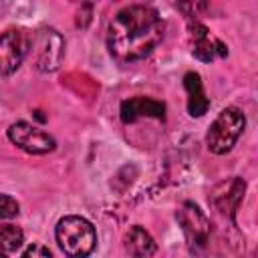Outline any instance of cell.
<instances>
[{"instance_id": "1", "label": "cell", "mask_w": 258, "mask_h": 258, "mask_svg": "<svg viewBox=\"0 0 258 258\" xmlns=\"http://www.w3.org/2000/svg\"><path fill=\"white\" fill-rule=\"evenodd\" d=\"M165 20L153 6L131 4L121 8L107 26V48L119 64L147 58L163 40Z\"/></svg>"}, {"instance_id": "2", "label": "cell", "mask_w": 258, "mask_h": 258, "mask_svg": "<svg viewBox=\"0 0 258 258\" xmlns=\"http://www.w3.org/2000/svg\"><path fill=\"white\" fill-rule=\"evenodd\" d=\"M60 250L69 258H87L97 246V232L93 224L81 216H64L54 230Z\"/></svg>"}, {"instance_id": "3", "label": "cell", "mask_w": 258, "mask_h": 258, "mask_svg": "<svg viewBox=\"0 0 258 258\" xmlns=\"http://www.w3.org/2000/svg\"><path fill=\"white\" fill-rule=\"evenodd\" d=\"M246 127V117L242 113V109L238 107H226L218 113V117L212 121L208 133H206V145L212 153L216 155H224L228 153L238 137L242 135Z\"/></svg>"}, {"instance_id": "4", "label": "cell", "mask_w": 258, "mask_h": 258, "mask_svg": "<svg viewBox=\"0 0 258 258\" xmlns=\"http://www.w3.org/2000/svg\"><path fill=\"white\" fill-rule=\"evenodd\" d=\"M175 220L185 236L187 248L194 254H202L210 244V220L194 202H183L177 212Z\"/></svg>"}, {"instance_id": "5", "label": "cell", "mask_w": 258, "mask_h": 258, "mask_svg": "<svg viewBox=\"0 0 258 258\" xmlns=\"http://www.w3.org/2000/svg\"><path fill=\"white\" fill-rule=\"evenodd\" d=\"M32 52L34 64L42 73H52L60 67L64 58V38L58 30L50 26H42L32 36Z\"/></svg>"}, {"instance_id": "6", "label": "cell", "mask_w": 258, "mask_h": 258, "mask_svg": "<svg viewBox=\"0 0 258 258\" xmlns=\"http://www.w3.org/2000/svg\"><path fill=\"white\" fill-rule=\"evenodd\" d=\"M8 139L20 147L26 153L32 155H44L50 153L56 147V141L52 135H48L46 131L38 129L36 125L28 123V121H16L8 127Z\"/></svg>"}, {"instance_id": "7", "label": "cell", "mask_w": 258, "mask_h": 258, "mask_svg": "<svg viewBox=\"0 0 258 258\" xmlns=\"http://www.w3.org/2000/svg\"><path fill=\"white\" fill-rule=\"evenodd\" d=\"M30 40L22 30L10 28L0 34V77L12 75L24 60Z\"/></svg>"}, {"instance_id": "8", "label": "cell", "mask_w": 258, "mask_h": 258, "mask_svg": "<svg viewBox=\"0 0 258 258\" xmlns=\"http://www.w3.org/2000/svg\"><path fill=\"white\" fill-rule=\"evenodd\" d=\"M244 191H246V181L242 177H232V179L222 181L220 185H216L212 189L210 202L220 214H224L232 222H236V214H238V208L242 204Z\"/></svg>"}, {"instance_id": "9", "label": "cell", "mask_w": 258, "mask_h": 258, "mask_svg": "<svg viewBox=\"0 0 258 258\" xmlns=\"http://www.w3.org/2000/svg\"><path fill=\"white\" fill-rule=\"evenodd\" d=\"M191 36V54L204 62H212L218 56H228V46L210 34V30L200 22H189Z\"/></svg>"}, {"instance_id": "10", "label": "cell", "mask_w": 258, "mask_h": 258, "mask_svg": "<svg viewBox=\"0 0 258 258\" xmlns=\"http://www.w3.org/2000/svg\"><path fill=\"white\" fill-rule=\"evenodd\" d=\"M121 121L133 123L143 117L151 119H165V103L151 99V97H131L121 103Z\"/></svg>"}, {"instance_id": "11", "label": "cell", "mask_w": 258, "mask_h": 258, "mask_svg": "<svg viewBox=\"0 0 258 258\" xmlns=\"http://www.w3.org/2000/svg\"><path fill=\"white\" fill-rule=\"evenodd\" d=\"M123 246L131 258H151L157 252V244L153 236L141 226H131L125 232Z\"/></svg>"}, {"instance_id": "12", "label": "cell", "mask_w": 258, "mask_h": 258, "mask_svg": "<svg viewBox=\"0 0 258 258\" xmlns=\"http://www.w3.org/2000/svg\"><path fill=\"white\" fill-rule=\"evenodd\" d=\"M183 87L187 91V113L191 117H202L210 109V99L206 97V91H204V85H202V77L198 73H194V71L185 73Z\"/></svg>"}, {"instance_id": "13", "label": "cell", "mask_w": 258, "mask_h": 258, "mask_svg": "<svg viewBox=\"0 0 258 258\" xmlns=\"http://www.w3.org/2000/svg\"><path fill=\"white\" fill-rule=\"evenodd\" d=\"M24 242V232L14 224H0V250L16 252Z\"/></svg>"}, {"instance_id": "14", "label": "cell", "mask_w": 258, "mask_h": 258, "mask_svg": "<svg viewBox=\"0 0 258 258\" xmlns=\"http://www.w3.org/2000/svg\"><path fill=\"white\" fill-rule=\"evenodd\" d=\"M20 212V206L18 202L12 198V196H6V194H0V220H10V218H16Z\"/></svg>"}, {"instance_id": "15", "label": "cell", "mask_w": 258, "mask_h": 258, "mask_svg": "<svg viewBox=\"0 0 258 258\" xmlns=\"http://www.w3.org/2000/svg\"><path fill=\"white\" fill-rule=\"evenodd\" d=\"M22 258H54V256H52V252L46 246H42V244H30L24 250Z\"/></svg>"}, {"instance_id": "16", "label": "cell", "mask_w": 258, "mask_h": 258, "mask_svg": "<svg viewBox=\"0 0 258 258\" xmlns=\"http://www.w3.org/2000/svg\"><path fill=\"white\" fill-rule=\"evenodd\" d=\"M177 8L183 10L185 16L191 18V16H200V12L208 8V4H202V2H189V4H177Z\"/></svg>"}, {"instance_id": "17", "label": "cell", "mask_w": 258, "mask_h": 258, "mask_svg": "<svg viewBox=\"0 0 258 258\" xmlns=\"http://www.w3.org/2000/svg\"><path fill=\"white\" fill-rule=\"evenodd\" d=\"M0 258H6V252H2V250H0Z\"/></svg>"}]
</instances>
